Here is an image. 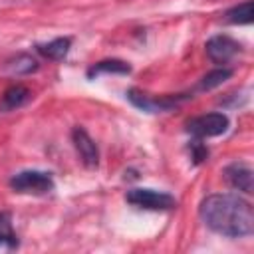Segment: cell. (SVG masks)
<instances>
[{"instance_id":"1","label":"cell","mask_w":254,"mask_h":254,"mask_svg":"<svg viewBox=\"0 0 254 254\" xmlns=\"http://www.w3.org/2000/svg\"><path fill=\"white\" fill-rule=\"evenodd\" d=\"M200 218L202 222L214 230L216 234L228 238L250 236L254 230V212L252 204L232 192L208 194L200 202Z\"/></svg>"},{"instance_id":"2","label":"cell","mask_w":254,"mask_h":254,"mask_svg":"<svg viewBox=\"0 0 254 254\" xmlns=\"http://www.w3.org/2000/svg\"><path fill=\"white\" fill-rule=\"evenodd\" d=\"M10 187L22 194H48L54 190V179L46 171H22L10 179Z\"/></svg>"},{"instance_id":"3","label":"cell","mask_w":254,"mask_h":254,"mask_svg":"<svg viewBox=\"0 0 254 254\" xmlns=\"http://www.w3.org/2000/svg\"><path fill=\"white\" fill-rule=\"evenodd\" d=\"M125 200L133 206L147 208V210H171L173 206H177L175 196L155 189H131L127 190Z\"/></svg>"},{"instance_id":"4","label":"cell","mask_w":254,"mask_h":254,"mask_svg":"<svg viewBox=\"0 0 254 254\" xmlns=\"http://www.w3.org/2000/svg\"><path fill=\"white\" fill-rule=\"evenodd\" d=\"M228 129V117L224 113H206L190 119L187 123V131L192 137L204 139V137H216L222 135Z\"/></svg>"},{"instance_id":"5","label":"cell","mask_w":254,"mask_h":254,"mask_svg":"<svg viewBox=\"0 0 254 254\" xmlns=\"http://www.w3.org/2000/svg\"><path fill=\"white\" fill-rule=\"evenodd\" d=\"M127 97L129 101L143 109V111H149V113H161V111H169L173 107H177L181 101H185L189 95H163V97H153V95H147V93H141L137 89H129L127 91Z\"/></svg>"},{"instance_id":"6","label":"cell","mask_w":254,"mask_h":254,"mask_svg":"<svg viewBox=\"0 0 254 254\" xmlns=\"http://www.w3.org/2000/svg\"><path fill=\"white\" fill-rule=\"evenodd\" d=\"M71 141H73V147H75L81 163L89 169H95L99 165V151H97V145L93 143V139L87 135V131L81 127H75L71 131Z\"/></svg>"},{"instance_id":"7","label":"cell","mask_w":254,"mask_h":254,"mask_svg":"<svg viewBox=\"0 0 254 254\" xmlns=\"http://www.w3.org/2000/svg\"><path fill=\"white\" fill-rule=\"evenodd\" d=\"M240 50V44L228 36H214L206 42V56L214 64H226L230 62Z\"/></svg>"},{"instance_id":"8","label":"cell","mask_w":254,"mask_h":254,"mask_svg":"<svg viewBox=\"0 0 254 254\" xmlns=\"http://www.w3.org/2000/svg\"><path fill=\"white\" fill-rule=\"evenodd\" d=\"M224 179L230 187L250 194L252 192V169L244 163H232L224 169Z\"/></svg>"},{"instance_id":"9","label":"cell","mask_w":254,"mask_h":254,"mask_svg":"<svg viewBox=\"0 0 254 254\" xmlns=\"http://www.w3.org/2000/svg\"><path fill=\"white\" fill-rule=\"evenodd\" d=\"M32 99L30 89H26L24 85H12L4 91L2 99H0V111H14L22 105H26Z\"/></svg>"},{"instance_id":"10","label":"cell","mask_w":254,"mask_h":254,"mask_svg":"<svg viewBox=\"0 0 254 254\" xmlns=\"http://www.w3.org/2000/svg\"><path fill=\"white\" fill-rule=\"evenodd\" d=\"M69 46H71V40H69V38H56V40H52V42H48V44H38L36 48H38V52H40L44 58L58 62V60H64V58L67 56Z\"/></svg>"},{"instance_id":"11","label":"cell","mask_w":254,"mask_h":254,"mask_svg":"<svg viewBox=\"0 0 254 254\" xmlns=\"http://www.w3.org/2000/svg\"><path fill=\"white\" fill-rule=\"evenodd\" d=\"M131 71V65L121 62V60H103V62H97L93 64L89 69H87V77L93 79L97 77L99 73H129Z\"/></svg>"},{"instance_id":"12","label":"cell","mask_w":254,"mask_h":254,"mask_svg":"<svg viewBox=\"0 0 254 254\" xmlns=\"http://www.w3.org/2000/svg\"><path fill=\"white\" fill-rule=\"evenodd\" d=\"M4 69L14 75H26V73H32L38 69V62L28 54H18L16 58H12L4 64Z\"/></svg>"},{"instance_id":"13","label":"cell","mask_w":254,"mask_h":254,"mask_svg":"<svg viewBox=\"0 0 254 254\" xmlns=\"http://www.w3.org/2000/svg\"><path fill=\"white\" fill-rule=\"evenodd\" d=\"M224 20L228 24H250L252 22V0H246V2L230 8L224 14Z\"/></svg>"},{"instance_id":"14","label":"cell","mask_w":254,"mask_h":254,"mask_svg":"<svg viewBox=\"0 0 254 254\" xmlns=\"http://www.w3.org/2000/svg\"><path fill=\"white\" fill-rule=\"evenodd\" d=\"M8 246V248H16L18 246V238L16 232L12 228V216L10 212H0V246Z\"/></svg>"},{"instance_id":"15","label":"cell","mask_w":254,"mask_h":254,"mask_svg":"<svg viewBox=\"0 0 254 254\" xmlns=\"http://www.w3.org/2000/svg\"><path fill=\"white\" fill-rule=\"evenodd\" d=\"M230 75H232V71H230V69H226V67L214 69V71L206 73V75L200 79V83H198V89H202V91H204V89H212V87L220 85L222 81H226Z\"/></svg>"},{"instance_id":"16","label":"cell","mask_w":254,"mask_h":254,"mask_svg":"<svg viewBox=\"0 0 254 254\" xmlns=\"http://www.w3.org/2000/svg\"><path fill=\"white\" fill-rule=\"evenodd\" d=\"M190 153H192L194 163H202V161L208 157V149H206L200 141H192V143H190Z\"/></svg>"}]
</instances>
